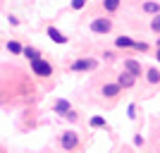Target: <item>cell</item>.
I'll return each instance as SVG.
<instances>
[{
    "label": "cell",
    "mask_w": 160,
    "mask_h": 153,
    "mask_svg": "<svg viewBox=\"0 0 160 153\" xmlns=\"http://www.w3.org/2000/svg\"><path fill=\"white\" fill-rule=\"evenodd\" d=\"M91 127H105V120H103V117H93V120H91Z\"/></svg>",
    "instance_id": "obj_17"
},
{
    "label": "cell",
    "mask_w": 160,
    "mask_h": 153,
    "mask_svg": "<svg viewBox=\"0 0 160 153\" xmlns=\"http://www.w3.org/2000/svg\"><path fill=\"white\" fill-rule=\"evenodd\" d=\"M148 81H151V84H158L160 81V72L158 69H148Z\"/></svg>",
    "instance_id": "obj_12"
},
{
    "label": "cell",
    "mask_w": 160,
    "mask_h": 153,
    "mask_svg": "<svg viewBox=\"0 0 160 153\" xmlns=\"http://www.w3.org/2000/svg\"><path fill=\"white\" fill-rule=\"evenodd\" d=\"M103 7H105L108 12H115L120 7V0H103Z\"/></svg>",
    "instance_id": "obj_11"
},
{
    "label": "cell",
    "mask_w": 160,
    "mask_h": 153,
    "mask_svg": "<svg viewBox=\"0 0 160 153\" xmlns=\"http://www.w3.org/2000/svg\"><path fill=\"white\" fill-rule=\"evenodd\" d=\"M22 53L27 55L29 60H36V58H38V50H36V48H24V50H22Z\"/></svg>",
    "instance_id": "obj_14"
},
{
    "label": "cell",
    "mask_w": 160,
    "mask_h": 153,
    "mask_svg": "<svg viewBox=\"0 0 160 153\" xmlns=\"http://www.w3.org/2000/svg\"><path fill=\"white\" fill-rule=\"evenodd\" d=\"M158 62H160V50H158Z\"/></svg>",
    "instance_id": "obj_21"
},
{
    "label": "cell",
    "mask_w": 160,
    "mask_h": 153,
    "mask_svg": "<svg viewBox=\"0 0 160 153\" xmlns=\"http://www.w3.org/2000/svg\"><path fill=\"white\" fill-rule=\"evenodd\" d=\"M151 29H153L155 33H160V14H155L153 22H151Z\"/></svg>",
    "instance_id": "obj_16"
},
{
    "label": "cell",
    "mask_w": 160,
    "mask_h": 153,
    "mask_svg": "<svg viewBox=\"0 0 160 153\" xmlns=\"http://www.w3.org/2000/svg\"><path fill=\"white\" fill-rule=\"evenodd\" d=\"M7 50H10V53H22L24 48H22L17 41H10V43H7Z\"/></svg>",
    "instance_id": "obj_13"
},
{
    "label": "cell",
    "mask_w": 160,
    "mask_h": 153,
    "mask_svg": "<svg viewBox=\"0 0 160 153\" xmlns=\"http://www.w3.org/2000/svg\"><path fill=\"white\" fill-rule=\"evenodd\" d=\"M158 46H160V38H158Z\"/></svg>",
    "instance_id": "obj_22"
},
{
    "label": "cell",
    "mask_w": 160,
    "mask_h": 153,
    "mask_svg": "<svg viewBox=\"0 0 160 153\" xmlns=\"http://www.w3.org/2000/svg\"><path fill=\"white\" fill-rule=\"evenodd\" d=\"M124 69H127V72H132L134 77H141V65L136 60H127L124 62Z\"/></svg>",
    "instance_id": "obj_6"
},
{
    "label": "cell",
    "mask_w": 160,
    "mask_h": 153,
    "mask_svg": "<svg viewBox=\"0 0 160 153\" xmlns=\"http://www.w3.org/2000/svg\"><path fill=\"white\" fill-rule=\"evenodd\" d=\"M48 38H53L55 43H67V38H65V36H62L55 27H48Z\"/></svg>",
    "instance_id": "obj_7"
},
{
    "label": "cell",
    "mask_w": 160,
    "mask_h": 153,
    "mask_svg": "<svg viewBox=\"0 0 160 153\" xmlns=\"http://www.w3.org/2000/svg\"><path fill=\"white\" fill-rule=\"evenodd\" d=\"M158 10H160L158 3H146V5H143V12H151V14H153V12H158Z\"/></svg>",
    "instance_id": "obj_15"
},
{
    "label": "cell",
    "mask_w": 160,
    "mask_h": 153,
    "mask_svg": "<svg viewBox=\"0 0 160 153\" xmlns=\"http://www.w3.org/2000/svg\"><path fill=\"white\" fill-rule=\"evenodd\" d=\"M120 84H105V86H103V96H117V93H120Z\"/></svg>",
    "instance_id": "obj_8"
},
{
    "label": "cell",
    "mask_w": 160,
    "mask_h": 153,
    "mask_svg": "<svg viewBox=\"0 0 160 153\" xmlns=\"http://www.w3.org/2000/svg\"><path fill=\"white\" fill-rule=\"evenodd\" d=\"M110 29H112L110 19H93L91 22V31H96V33H108Z\"/></svg>",
    "instance_id": "obj_2"
},
{
    "label": "cell",
    "mask_w": 160,
    "mask_h": 153,
    "mask_svg": "<svg viewBox=\"0 0 160 153\" xmlns=\"http://www.w3.org/2000/svg\"><path fill=\"white\" fill-rule=\"evenodd\" d=\"M65 117H67V120H77V113H72V110H69V113H65Z\"/></svg>",
    "instance_id": "obj_20"
},
{
    "label": "cell",
    "mask_w": 160,
    "mask_h": 153,
    "mask_svg": "<svg viewBox=\"0 0 160 153\" xmlns=\"http://www.w3.org/2000/svg\"><path fill=\"white\" fill-rule=\"evenodd\" d=\"M115 46H117V48H134V38H129V36H120V38L115 41Z\"/></svg>",
    "instance_id": "obj_9"
},
{
    "label": "cell",
    "mask_w": 160,
    "mask_h": 153,
    "mask_svg": "<svg viewBox=\"0 0 160 153\" xmlns=\"http://www.w3.org/2000/svg\"><path fill=\"white\" fill-rule=\"evenodd\" d=\"M77 141H79V139H77V134H74V132H65V134H62V139H60V144L65 148H74V146H77Z\"/></svg>",
    "instance_id": "obj_3"
},
{
    "label": "cell",
    "mask_w": 160,
    "mask_h": 153,
    "mask_svg": "<svg viewBox=\"0 0 160 153\" xmlns=\"http://www.w3.org/2000/svg\"><path fill=\"white\" fill-rule=\"evenodd\" d=\"M84 5H86V0H72V7H74V10H81Z\"/></svg>",
    "instance_id": "obj_18"
},
{
    "label": "cell",
    "mask_w": 160,
    "mask_h": 153,
    "mask_svg": "<svg viewBox=\"0 0 160 153\" xmlns=\"http://www.w3.org/2000/svg\"><path fill=\"white\" fill-rule=\"evenodd\" d=\"M93 67H96L93 60H77V62H72V69H74V72H81V69H93Z\"/></svg>",
    "instance_id": "obj_5"
},
{
    "label": "cell",
    "mask_w": 160,
    "mask_h": 153,
    "mask_svg": "<svg viewBox=\"0 0 160 153\" xmlns=\"http://www.w3.org/2000/svg\"><path fill=\"white\" fill-rule=\"evenodd\" d=\"M53 108H55V113H62V115L72 110V108H69V103H67V100H62V98H60V100H55V105H53Z\"/></svg>",
    "instance_id": "obj_10"
},
{
    "label": "cell",
    "mask_w": 160,
    "mask_h": 153,
    "mask_svg": "<svg viewBox=\"0 0 160 153\" xmlns=\"http://www.w3.org/2000/svg\"><path fill=\"white\" fill-rule=\"evenodd\" d=\"M31 69L38 74V77H50V74H53V67H50V62H48V60H41V58L31 60Z\"/></svg>",
    "instance_id": "obj_1"
},
{
    "label": "cell",
    "mask_w": 160,
    "mask_h": 153,
    "mask_svg": "<svg viewBox=\"0 0 160 153\" xmlns=\"http://www.w3.org/2000/svg\"><path fill=\"white\" fill-rule=\"evenodd\" d=\"M134 48H136V50H141V53H146V50H148L146 43H136V41H134Z\"/></svg>",
    "instance_id": "obj_19"
},
{
    "label": "cell",
    "mask_w": 160,
    "mask_h": 153,
    "mask_svg": "<svg viewBox=\"0 0 160 153\" xmlns=\"http://www.w3.org/2000/svg\"><path fill=\"white\" fill-rule=\"evenodd\" d=\"M134 81H136V77H134L132 72H122L120 79H117V84H120L122 89H129V86H134Z\"/></svg>",
    "instance_id": "obj_4"
}]
</instances>
